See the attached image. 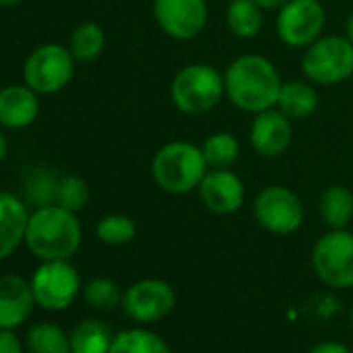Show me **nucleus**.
<instances>
[{
	"mask_svg": "<svg viewBox=\"0 0 353 353\" xmlns=\"http://www.w3.org/2000/svg\"><path fill=\"white\" fill-rule=\"evenodd\" d=\"M254 214L262 229L274 235H291L303 223L299 196L285 185H268L254 200Z\"/></svg>",
	"mask_w": 353,
	"mask_h": 353,
	"instance_id": "nucleus-10",
	"label": "nucleus"
},
{
	"mask_svg": "<svg viewBox=\"0 0 353 353\" xmlns=\"http://www.w3.org/2000/svg\"><path fill=\"white\" fill-rule=\"evenodd\" d=\"M30 210L23 198L0 192V260L15 254V250L26 243Z\"/></svg>",
	"mask_w": 353,
	"mask_h": 353,
	"instance_id": "nucleus-17",
	"label": "nucleus"
},
{
	"mask_svg": "<svg viewBox=\"0 0 353 353\" xmlns=\"http://www.w3.org/2000/svg\"><path fill=\"white\" fill-rule=\"evenodd\" d=\"M90 200V185L83 176L77 174H65L61 176V183H59V194H57V204L63 206L65 210L71 212H79L85 208Z\"/></svg>",
	"mask_w": 353,
	"mask_h": 353,
	"instance_id": "nucleus-29",
	"label": "nucleus"
},
{
	"mask_svg": "<svg viewBox=\"0 0 353 353\" xmlns=\"http://www.w3.org/2000/svg\"><path fill=\"white\" fill-rule=\"evenodd\" d=\"M40 94L28 83H11L0 88V127L26 129L40 114Z\"/></svg>",
	"mask_w": 353,
	"mask_h": 353,
	"instance_id": "nucleus-16",
	"label": "nucleus"
},
{
	"mask_svg": "<svg viewBox=\"0 0 353 353\" xmlns=\"http://www.w3.org/2000/svg\"><path fill=\"white\" fill-rule=\"evenodd\" d=\"M276 108L285 112L291 121H303L312 117L318 108V92L310 81H283Z\"/></svg>",
	"mask_w": 353,
	"mask_h": 353,
	"instance_id": "nucleus-18",
	"label": "nucleus"
},
{
	"mask_svg": "<svg viewBox=\"0 0 353 353\" xmlns=\"http://www.w3.org/2000/svg\"><path fill=\"white\" fill-rule=\"evenodd\" d=\"M225 96L243 112L258 114L274 108L283 85L279 69L260 54H243L231 61L223 73Z\"/></svg>",
	"mask_w": 353,
	"mask_h": 353,
	"instance_id": "nucleus-1",
	"label": "nucleus"
},
{
	"mask_svg": "<svg viewBox=\"0 0 353 353\" xmlns=\"http://www.w3.org/2000/svg\"><path fill=\"white\" fill-rule=\"evenodd\" d=\"M96 235L106 245H125L137 235V227L125 214H108L98 221Z\"/></svg>",
	"mask_w": 353,
	"mask_h": 353,
	"instance_id": "nucleus-27",
	"label": "nucleus"
},
{
	"mask_svg": "<svg viewBox=\"0 0 353 353\" xmlns=\"http://www.w3.org/2000/svg\"><path fill=\"white\" fill-rule=\"evenodd\" d=\"M30 283H32L36 303L48 312L67 310L75 301V297L81 289L79 272L69 260L42 262L36 268Z\"/></svg>",
	"mask_w": 353,
	"mask_h": 353,
	"instance_id": "nucleus-8",
	"label": "nucleus"
},
{
	"mask_svg": "<svg viewBox=\"0 0 353 353\" xmlns=\"http://www.w3.org/2000/svg\"><path fill=\"white\" fill-rule=\"evenodd\" d=\"M69 339H71V353H108L114 336L106 322L88 318L75 324Z\"/></svg>",
	"mask_w": 353,
	"mask_h": 353,
	"instance_id": "nucleus-22",
	"label": "nucleus"
},
{
	"mask_svg": "<svg viewBox=\"0 0 353 353\" xmlns=\"http://www.w3.org/2000/svg\"><path fill=\"white\" fill-rule=\"evenodd\" d=\"M7 152H9V141H7V135H5L3 127H0V164L5 162V158H7Z\"/></svg>",
	"mask_w": 353,
	"mask_h": 353,
	"instance_id": "nucleus-33",
	"label": "nucleus"
},
{
	"mask_svg": "<svg viewBox=\"0 0 353 353\" xmlns=\"http://www.w3.org/2000/svg\"><path fill=\"white\" fill-rule=\"evenodd\" d=\"M123 307L135 322H158L174 307V291L166 281L145 279L125 291Z\"/></svg>",
	"mask_w": 353,
	"mask_h": 353,
	"instance_id": "nucleus-12",
	"label": "nucleus"
},
{
	"mask_svg": "<svg viewBox=\"0 0 353 353\" xmlns=\"http://www.w3.org/2000/svg\"><path fill=\"white\" fill-rule=\"evenodd\" d=\"M326 26V11L320 0H289L279 9L276 36L291 48H307Z\"/></svg>",
	"mask_w": 353,
	"mask_h": 353,
	"instance_id": "nucleus-9",
	"label": "nucleus"
},
{
	"mask_svg": "<svg viewBox=\"0 0 353 353\" xmlns=\"http://www.w3.org/2000/svg\"><path fill=\"white\" fill-rule=\"evenodd\" d=\"M291 139H293L291 119L285 112H281L276 106L258 112L250 125L252 148L264 158H276L285 154Z\"/></svg>",
	"mask_w": 353,
	"mask_h": 353,
	"instance_id": "nucleus-14",
	"label": "nucleus"
},
{
	"mask_svg": "<svg viewBox=\"0 0 353 353\" xmlns=\"http://www.w3.org/2000/svg\"><path fill=\"white\" fill-rule=\"evenodd\" d=\"M26 245L42 262L71 260L81 245V225L77 214L59 204L36 208L30 212Z\"/></svg>",
	"mask_w": 353,
	"mask_h": 353,
	"instance_id": "nucleus-2",
	"label": "nucleus"
},
{
	"mask_svg": "<svg viewBox=\"0 0 353 353\" xmlns=\"http://www.w3.org/2000/svg\"><path fill=\"white\" fill-rule=\"evenodd\" d=\"M36 297L32 291V283L19 274L0 276V328L15 330L21 326L32 310Z\"/></svg>",
	"mask_w": 353,
	"mask_h": 353,
	"instance_id": "nucleus-15",
	"label": "nucleus"
},
{
	"mask_svg": "<svg viewBox=\"0 0 353 353\" xmlns=\"http://www.w3.org/2000/svg\"><path fill=\"white\" fill-rule=\"evenodd\" d=\"M345 36L351 40V44H353V15L347 19V26H345Z\"/></svg>",
	"mask_w": 353,
	"mask_h": 353,
	"instance_id": "nucleus-34",
	"label": "nucleus"
},
{
	"mask_svg": "<svg viewBox=\"0 0 353 353\" xmlns=\"http://www.w3.org/2000/svg\"><path fill=\"white\" fill-rule=\"evenodd\" d=\"M310 353H353L347 345L336 343V341H326L310 349Z\"/></svg>",
	"mask_w": 353,
	"mask_h": 353,
	"instance_id": "nucleus-31",
	"label": "nucleus"
},
{
	"mask_svg": "<svg viewBox=\"0 0 353 353\" xmlns=\"http://www.w3.org/2000/svg\"><path fill=\"white\" fill-rule=\"evenodd\" d=\"M108 353H170V349L158 334L143 328H131L112 339Z\"/></svg>",
	"mask_w": 353,
	"mask_h": 353,
	"instance_id": "nucleus-25",
	"label": "nucleus"
},
{
	"mask_svg": "<svg viewBox=\"0 0 353 353\" xmlns=\"http://www.w3.org/2000/svg\"><path fill=\"white\" fill-rule=\"evenodd\" d=\"M312 266L320 281L332 289L353 287V233L332 229L312 250Z\"/></svg>",
	"mask_w": 353,
	"mask_h": 353,
	"instance_id": "nucleus-7",
	"label": "nucleus"
},
{
	"mask_svg": "<svg viewBox=\"0 0 353 353\" xmlns=\"http://www.w3.org/2000/svg\"><path fill=\"white\" fill-rule=\"evenodd\" d=\"M104 46H106V34L94 21H85L77 26L69 40V50L77 63H92L100 59V54L104 52Z\"/></svg>",
	"mask_w": 353,
	"mask_h": 353,
	"instance_id": "nucleus-23",
	"label": "nucleus"
},
{
	"mask_svg": "<svg viewBox=\"0 0 353 353\" xmlns=\"http://www.w3.org/2000/svg\"><path fill=\"white\" fill-rule=\"evenodd\" d=\"M59 183L61 176L54 168L50 166H36L26 174L23 181V202L28 206L44 208L50 204H57V194H59Z\"/></svg>",
	"mask_w": 353,
	"mask_h": 353,
	"instance_id": "nucleus-19",
	"label": "nucleus"
},
{
	"mask_svg": "<svg viewBox=\"0 0 353 353\" xmlns=\"http://www.w3.org/2000/svg\"><path fill=\"white\" fill-rule=\"evenodd\" d=\"M154 19L158 28L172 40H196L208 26L206 0H154Z\"/></svg>",
	"mask_w": 353,
	"mask_h": 353,
	"instance_id": "nucleus-11",
	"label": "nucleus"
},
{
	"mask_svg": "<svg viewBox=\"0 0 353 353\" xmlns=\"http://www.w3.org/2000/svg\"><path fill=\"white\" fill-rule=\"evenodd\" d=\"M351 324H353V307H351Z\"/></svg>",
	"mask_w": 353,
	"mask_h": 353,
	"instance_id": "nucleus-36",
	"label": "nucleus"
},
{
	"mask_svg": "<svg viewBox=\"0 0 353 353\" xmlns=\"http://www.w3.org/2000/svg\"><path fill=\"white\" fill-rule=\"evenodd\" d=\"M322 221L330 229H345L353 221V194L345 185H328L318 200Z\"/></svg>",
	"mask_w": 353,
	"mask_h": 353,
	"instance_id": "nucleus-21",
	"label": "nucleus"
},
{
	"mask_svg": "<svg viewBox=\"0 0 353 353\" xmlns=\"http://www.w3.org/2000/svg\"><path fill=\"white\" fill-rule=\"evenodd\" d=\"M227 3H229V0H227Z\"/></svg>",
	"mask_w": 353,
	"mask_h": 353,
	"instance_id": "nucleus-37",
	"label": "nucleus"
},
{
	"mask_svg": "<svg viewBox=\"0 0 353 353\" xmlns=\"http://www.w3.org/2000/svg\"><path fill=\"white\" fill-rule=\"evenodd\" d=\"M26 347L28 353H71V339L61 326L38 322L28 330Z\"/></svg>",
	"mask_w": 353,
	"mask_h": 353,
	"instance_id": "nucleus-24",
	"label": "nucleus"
},
{
	"mask_svg": "<svg viewBox=\"0 0 353 353\" xmlns=\"http://www.w3.org/2000/svg\"><path fill=\"white\" fill-rule=\"evenodd\" d=\"M254 3H258L264 11H279L289 0H254Z\"/></svg>",
	"mask_w": 353,
	"mask_h": 353,
	"instance_id": "nucleus-32",
	"label": "nucleus"
},
{
	"mask_svg": "<svg viewBox=\"0 0 353 353\" xmlns=\"http://www.w3.org/2000/svg\"><path fill=\"white\" fill-rule=\"evenodd\" d=\"M23 0H0V7H17Z\"/></svg>",
	"mask_w": 353,
	"mask_h": 353,
	"instance_id": "nucleus-35",
	"label": "nucleus"
},
{
	"mask_svg": "<svg viewBox=\"0 0 353 353\" xmlns=\"http://www.w3.org/2000/svg\"><path fill=\"white\" fill-rule=\"evenodd\" d=\"M123 291L119 289V285L110 279H92L85 289H83V297L88 301V305L102 310V312H110L114 310L119 303H123Z\"/></svg>",
	"mask_w": 353,
	"mask_h": 353,
	"instance_id": "nucleus-28",
	"label": "nucleus"
},
{
	"mask_svg": "<svg viewBox=\"0 0 353 353\" xmlns=\"http://www.w3.org/2000/svg\"><path fill=\"white\" fill-rule=\"evenodd\" d=\"M75 57L69 46L42 44L30 52L23 63V83L40 96H50L69 85L75 73Z\"/></svg>",
	"mask_w": 353,
	"mask_h": 353,
	"instance_id": "nucleus-6",
	"label": "nucleus"
},
{
	"mask_svg": "<svg viewBox=\"0 0 353 353\" xmlns=\"http://www.w3.org/2000/svg\"><path fill=\"white\" fill-rule=\"evenodd\" d=\"M301 69L314 85H339L353 77V44L347 36H320L301 57Z\"/></svg>",
	"mask_w": 353,
	"mask_h": 353,
	"instance_id": "nucleus-5",
	"label": "nucleus"
},
{
	"mask_svg": "<svg viewBox=\"0 0 353 353\" xmlns=\"http://www.w3.org/2000/svg\"><path fill=\"white\" fill-rule=\"evenodd\" d=\"M225 98V77L208 63H192L172 77L170 100L183 114H204Z\"/></svg>",
	"mask_w": 353,
	"mask_h": 353,
	"instance_id": "nucleus-4",
	"label": "nucleus"
},
{
	"mask_svg": "<svg viewBox=\"0 0 353 353\" xmlns=\"http://www.w3.org/2000/svg\"><path fill=\"white\" fill-rule=\"evenodd\" d=\"M0 353H23V343L9 328H0Z\"/></svg>",
	"mask_w": 353,
	"mask_h": 353,
	"instance_id": "nucleus-30",
	"label": "nucleus"
},
{
	"mask_svg": "<svg viewBox=\"0 0 353 353\" xmlns=\"http://www.w3.org/2000/svg\"><path fill=\"white\" fill-rule=\"evenodd\" d=\"M208 168H231L239 158V141L229 131H216L202 143Z\"/></svg>",
	"mask_w": 353,
	"mask_h": 353,
	"instance_id": "nucleus-26",
	"label": "nucleus"
},
{
	"mask_svg": "<svg viewBox=\"0 0 353 353\" xmlns=\"http://www.w3.org/2000/svg\"><path fill=\"white\" fill-rule=\"evenodd\" d=\"M208 172L202 145L192 141H168L152 158V176L156 185L172 196H183L200 188Z\"/></svg>",
	"mask_w": 353,
	"mask_h": 353,
	"instance_id": "nucleus-3",
	"label": "nucleus"
},
{
	"mask_svg": "<svg viewBox=\"0 0 353 353\" xmlns=\"http://www.w3.org/2000/svg\"><path fill=\"white\" fill-rule=\"evenodd\" d=\"M264 9L254 0H229L225 21L233 36L241 40H252L262 32Z\"/></svg>",
	"mask_w": 353,
	"mask_h": 353,
	"instance_id": "nucleus-20",
	"label": "nucleus"
},
{
	"mask_svg": "<svg viewBox=\"0 0 353 353\" xmlns=\"http://www.w3.org/2000/svg\"><path fill=\"white\" fill-rule=\"evenodd\" d=\"M202 204L214 214H235L245 202V185L231 168H208L198 188Z\"/></svg>",
	"mask_w": 353,
	"mask_h": 353,
	"instance_id": "nucleus-13",
	"label": "nucleus"
}]
</instances>
